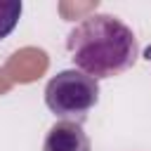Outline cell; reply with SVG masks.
<instances>
[{
    "label": "cell",
    "mask_w": 151,
    "mask_h": 151,
    "mask_svg": "<svg viewBox=\"0 0 151 151\" xmlns=\"http://www.w3.org/2000/svg\"><path fill=\"white\" fill-rule=\"evenodd\" d=\"M66 47L76 68L92 76L94 80L125 73L139 57L137 35L113 14L85 17L68 33Z\"/></svg>",
    "instance_id": "6da1fadb"
},
{
    "label": "cell",
    "mask_w": 151,
    "mask_h": 151,
    "mask_svg": "<svg viewBox=\"0 0 151 151\" xmlns=\"http://www.w3.org/2000/svg\"><path fill=\"white\" fill-rule=\"evenodd\" d=\"M97 101H99V83L78 68L59 71L45 85L47 109L57 118L68 123L83 125L87 113L97 106Z\"/></svg>",
    "instance_id": "7a4b0ae2"
},
{
    "label": "cell",
    "mask_w": 151,
    "mask_h": 151,
    "mask_svg": "<svg viewBox=\"0 0 151 151\" xmlns=\"http://www.w3.org/2000/svg\"><path fill=\"white\" fill-rule=\"evenodd\" d=\"M42 151H92V144H90V137L85 134L83 125L59 120L45 134Z\"/></svg>",
    "instance_id": "3957f363"
},
{
    "label": "cell",
    "mask_w": 151,
    "mask_h": 151,
    "mask_svg": "<svg viewBox=\"0 0 151 151\" xmlns=\"http://www.w3.org/2000/svg\"><path fill=\"white\" fill-rule=\"evenodd\" d=\"M21 12H24L21 0H0V40L17 28Z\"/></svg>",
    "instance_id": "277c9868"
},
{
    "label": "cell",
    "mask_w": 151,
    "mask_h": 151,
    "mask_svg": "<svg viewBox=\"0 0 151 151\" xmlns=\"http://www.w3.org/2000/svg\"><path fill=\"white\" fill-rule=\"evenodd\" d=\"M146 57H149V59H151V47H149V50H146Z\"/></svg>",
    "instance_id": "5b68a950"
}]
</instances>
